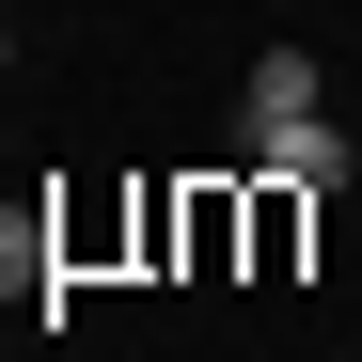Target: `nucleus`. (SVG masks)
<instances>
[{"mask_svg": "<svg viewBox=\"0 0 362 362\" xmlns=\"http://www.w3.org/2000/svg\"><path fill=\"white\" fill-rule=\"evenodd\" d=\"M236 158H252V173H284V189H315V205H331L346 173H362V158L331 142V110H299V127H252V142H236Z\"/></svg>", "mask_w": 362, "mask_h": 362, "instance_id": "obj_1", "label": "nucleus"}, {"mask_svg": "<svg viewBox=\"0 0 362 362\" xmlns=\"http://www.w3.org/2000/svg\"><path fill=\"white\" fill-rule=\"evenodd\" d=\"M299 110H331V95H315V47H252V79H236V142H252V127H299Z\"/></svg>", "mask_w": 362, "mask_h": 362, "instance_id": "obj_2", "label": "nucleus"}, {"mask_svg": "<svg viewBox=\"0 0 362 362\" xmlns=\"http://www.w3.org/2000/svg\"><path fill=\"white\" fill-rule=\"evenodd\" d=\"M0 64H16V32H0Z\"/></svg>", "mask_w": 362, "mask_h": 362, "instance_id": "obj_4", "label": "nucleus"}, {"mask_svg": "<svg viewBox=\"0 0 362 362\" xmlns=\"http://www.w3.org/2000/svg\"><path fill=\"white\" fill-rule=\"evenodd\" d=\"M299 221H315V189H284V173H252V268H299Z\"/></svg>", "mask_w": 362, "mask_h": 362, "instance_id": "obj_3", "label": "nucleus"}]
</instances>
